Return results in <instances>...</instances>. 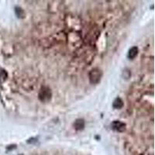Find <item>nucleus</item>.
I'll return each instance as SVG.
<instances>
[{
	"label": "nucleus",
	"instance_id": "423d86ee",
	"mask_svg": "<svg viewBox=\"0 0 155 155\" xmlns=\"http://www.w3.org/2000/svg\"><path fill=\"white\" fill-rule=\"evenodd\" d=\"M123 106V102L120 98H116L113 102V107L116 109H120Z\"/></svg>",
	"mask_w": 155,
	"mask_h": 155
},
{
	"label": "nucleus",
	"instance_id": "39448f33",
	"mask_svg": "<svg viewBox=\"0 0 155 155\" xmlns=\"http://www.w3.org/2000/svg\"><path fill=\"white\" fill-rule=\"evenodd\" d=\"M138 54V48L137 46H133L129 50L128 58L130 59H134Z\"/></svg>",
	"mask_w": 155,
	"mask_h": 155
},
{
	"label": "nucleus",
	"instance_id": "f257e3e1",
	"mask_svg": "<svg viewBox=\"0 0 155 155\" xmlns=\"http://www.w3.org/2000/svg\"><path fill=\"white\" fill-rule=\"evenodd\" d=\"M51 97H52V92L49 87L42 86L40 88L38 93V98L40 101L42 102H48L51 99Z\"/></svg>",
	"mask_w": 155,
	"mask_h": 155
},
{
	"label": "nucleus",
	"instance_id": "f03ea898",
	"mask_svg": "<svg viewBox=\"0 0 155 155\" xmlns=\"http://www.w3.org/2000/svg\"><path fill=\"white\" fill-rule=\"evenodd\" d=\"M89 81L92 84L96 85L99 83L102 77V71L98 68H93L89 72Z\"/></svg>",
	"mask_w": 155,
	"mask_h": 155
},
{
	"label": "nucleus",
	"instance_id": "6e6552de",
	"mask_svg": "<svg viewBox=\"0 0 155 155\" xmlns=\"http://www.w3.org/2000/svg\"><path fill=\"white\" fill-rule=\"evenodd\" d=\"M20 155H23V154H20Z\"/></svg>",
	"mask_w": 155,
	"mask_h": 155
},
{
	"label": "nucleus",
	"instance_id": "0eeeda50",
	"mask_svg": "<svg viewBox=\"0 0 155 155\" xmlns=\"http://www.w3.org/2000/svg\"><path fill=\"white\" fill-rule=\"evenodd\" d=\"M16 14L19 18H23L25 16V13L23 11V9L20 7H16L15 9Z\"/></svg>",
	"mask_w": 155,
	"mask_h": 155
},
{
	"label": "nucleus",
	"instance_id": "20e7f679",
	"mask_svg": "<svg viewBox=\"0 0 155 155\" xmlns=\"http://www.w3.org/2000/svg\"><path fill=\"white\" fill-rule=\"evenodd\" d=\"M85 120L83 119H78L75 121L73 124L74 128L78 131L82 130L85 128Z\"/></svg>",
	"mask_w": 155,
	"mask_h": 155
},
{
	"label": "nucleus",
	"instance_id": "7ed1b4c3",
	"mask_svg": "<svg viewBox=\"0 0 155 155\" xmlns=\"http://www.w3.org/2000/svg\"><path fill=\"white\" fill-rule=\"evenodd\" d=\"M126 124L119 120H115L111 124V128L114 131H116L119 133H122L126 130Z\"/></svg>",
	"mask_w": 155,
	"mask_h": 155
}]
</instances>
